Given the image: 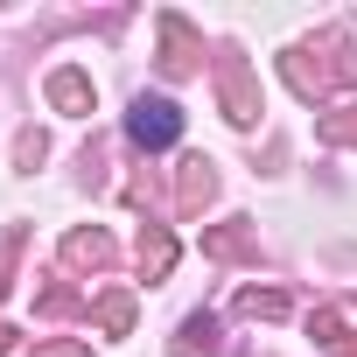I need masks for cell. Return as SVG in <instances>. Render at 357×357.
<instances>
[{
	"mask_svg": "<svg viewBox=\"0 0 357 357\" xmlns=\"http://www.w3.org/2000/svg\"><path fill=\"white\" fill-rule=\"evenodd\" d=\"M126 133H133V147H175L183 140V112H175V98H161V91H140L133 112H126Z\"/></svg>",
	"mask_w": 357,
	"mask_h": 357,
	"instance_id": "6da1fadb",
	"label": "cell"
}]
</instances>
